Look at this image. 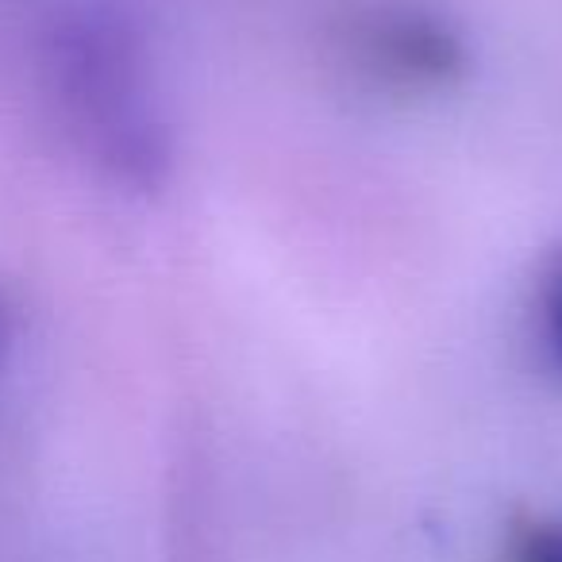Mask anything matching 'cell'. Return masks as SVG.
<instances>
[{
  "mask_svg": "<svg viewBox=\"0 0 562 562\" xmlns=\"http://www.w3.org/2000/svg\"><path fill=\"white\" fill-rule=\"evenodd\" d=\"M355 55L393 86L439 89L467 74L470 50L459 27L420 4H382L355 20Z\"/></svg>",
  "mask_w": 562,
  "mask_h": 562,
  "instance_id": "obj_2",
  "label": "cell"
},
{
  "mask_svg": "<svg viewBox=\"0 0 562 562\" xmlns=\"http://www.w3.org/2000/svg\"><path fill=\"white\" fill-rule=\"evenodd\" d=\"M12 347H16V308H12L9 293L0 290V374L9 367Z\"/></svg>",
  "mask_w": 562,
  "mask_h": 562,
  "instance_id": "obj_5",
  "label": "cell"
},
{
  "mask_svg": "<svg viewBox=\"0 0 562 562\" xmlns=\"http://www.w3.org/2000/svg\"><path fill=\"white\" fill-rule=\"evenodd\" d=\"M50 93L78 150L116 186L155 193L173 143L158 109L147 43L112 4L66 12L47 40Z\"/></svg>",
  "mask_w": 562,
  "mask_h": 562,
  "instance_id": "obj_1",
  "label": "cell"
},
{
  "mask_svg": "<svg viewBox=\"0 0 562 562\" xmlns=\"http://www.w3.org/2000/svg\"><path fill=\"white\" fill-rule=\"evenodd\" d=\"M505 562H562V520L559 516H531L508 536Z\"/></svg>",
  "mask_w": 562,
  "mask_h": 562,
  "instance_id": "obj_4",
  "label": "cell"
},
{
  "mask_svg": "<svg viewBox=\"0 0 562 562\" xmlns=\"http://www.w3.org/2000/svg\"><path fill=\"white\" fill-rule=\"evenodd\" d=\"M536 324L539 347L554 374L562 378V247H554L539 266L536 281Z\"/></svg>",
  "mask_w": 562,
  "mask_h": 562,
  "instance_id": "obj_3",
  "label": "cell"
}]
</instances>
